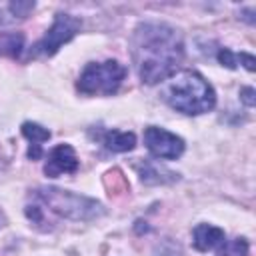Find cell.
I'll use <instances>...</instances> for the list:
<instances>
[{
  "label": "cell",
  "mask_w": 256,
  "mask_h": 256,
  "mask_svg": "<svg viewBox=\"0 0 256 256\" xmlns=\"http://www.w3.org/2000/svg\"><path fill=\"white\" fill-rule=\"evenodd\" d=\"M134 168H136L140 180L144 184H150V186L172 184V182H176L180 178L176 172H172L166 166H160L158 162H152V160H138V162H134Z\"/></svg>",
  "instance_id": "8"
},
{
  "label": "cell",
  "mask_w": 256,
  "mask_h": 256,
  "mask_svg": "<svg viewBox=\"0 0 256 256\" xmlns=\"http://www.w3.org/2000/svg\"><path fill=\"white\" fill-rule=\"evenodd\" d=\"M82 28V22L80 18L72 16V14H66V12H58L54 16V22L52 26L46 30V34L30 48V56L36 58V56H54L60 46H64L66 42H70Z\"/></svg>",
  "instance_id": "5"
},
{
  "label": "cell",
  "mask_w": 256,
  "mask_h": 256,
  "mask_svg": "<svg viewBox=\"0 0 256 256\" xmlns=\"http://www.w3.org/2000/svg\"><path fill=\"white\" fill-rule=\"evenodd\" d=\"M126 78V68L118 60L88 62L78 76L76 88L86 96H112Z\"/></svg>",
  "instance_id": "4"
},
{
  "label": "cell",
  "mask_w": 256,
  "mask_h": 256,
  "mask_svg": "<svg viewBox=\"0 0 256 256\" xmlns=\"http://www.w3.org/2000/svg\"><path fill=\"white\" fill-rule=\"evenodd\" d=\"M216 250H218V256H248L250 244L246 238L238 236L232 240H224Z\"/></svg>",
  "instance_id": "15"
},
{
  "label": "cell",
  "mask_w": 256,
  "mask_h": 256,
  "mask_svg": "<svg viewBox=\"0 0 256 256\" xmlns=\"http://www.w3.org/2000/svg\"><path fill=\"white\" fill-rule=\"evenodd\" d=\"M144 144L148 152L158 160H176L184 154L186 148L180 136L160 126H148L144 130Z\"/></svg>",
  "instance_id": "6"
},
{
  "label": "cell",
  "mask_w": 256,
  "mask_h": 256,
  "mask_svg": "<svg viewBox=\"0 0 256 256\" xmlns=\"http://www.w3.org/2000/svg\"><path fill=\"white\" fill-rule=\"evenodd\" d=\"M226 240V234L222 228L212 226V224H198L192 230V244L196 250L200 252H208L218 248L222 242Z\"/></svg>",
  "instance_id": "9"
},
{
  "label": "cell",
  "mask_w": 256,
  "mask_h": 256,
  "mask_svg": "<svg viewBox=\"0 0 256 256\" xmlns=\"http://www.w3.org/2000/svg\"><path fill=\"white\" fill-rule=\"evenodd\" d=\"M32 198L34 202L46 206L50 212L66 220H74V222H90V220L100 218L106 212L98 200L70 192V190L54 188V186L32 190Z\"/></svg>",
  "instance_id": "3"
},
{
  "label": "cell",
  "mask_w": 256,
  "mask_h": 256,
  "mask_svg": "<svg viewBox=\"0 0 256 256\" xmlns=\"http://www.w3.org/2000/svg\"><path fill=\"white\" fill-rule=\"evenodd\" d=\"M20 130H22V136L30 142L28 144V152H26L28 160L42 158V154H44L42 152V144L50 140V130L40 126V124H36V122H24Z\"/></svg>",
  "instance_id": "10"
},
{
  "label": "cell",
  "mask_w": 256,
  "mask_h": 256,
  "mask_svg": "<svg viewBox=\"0 0 256 256\" xmlns=\"http://www.w3.org/2000/svg\"><path fill=\"white\" fill-rule=\"evenodd\" d=\"M132 62L144 84L166 82L184 60V38L166 22H140L130 38Z\"/></svg>",
  "instance_id": "1"
},
{
  "label": "cell",
  "mask_w": 256,
  "mask_h": 256,
  "mask_svg": "<svg viewBox=\"0 0 256 256\" xmlns=\"http://www.w3.org/2000/svg\"><path fill=\"white\" fill-rule=\"evenodd\" d=\"M216 58H218V62L222 66H226L230 70H234L238 64H242L248 72H254L256 70V58L252 54H248V52H240L238 54V52H232L230 48H220L218 54H216Z\"/></svg>",
  "instance_id": "13"
},
{
  "label": "cell",
  "mask_w": 256,
  "mask_h": 256,
  "mask_svg": "<svg viewBox=\"0 0 256 256\" xmlns=\"http://www.w3.org/2000/svg\"><path fill=\"white\" fill-rule=\"evenodd\" d=\"M162 100L176 112L198 116L216 106V92L200 72L182 70L166 80L162 86Z\"/></svg>",
  "instance_id": "2"
},
{
  "label": "cell",
  "mask_w": 256,
  "mask_h": 256,
  "mask_svg": "<svg viewBox=\"0 0 256 256\" xmlns=\"http://www.w3.org/2000/svg\"><path fill=\"white\" fill-rule=\"evenodd\" d=\"M24 48L22 32H0V56L18 58Z\"/></svg>",
  "instance_id": "14"
},
{
  "label": "cell",
  "mask_w": 256,
  "mask_h": 256,
  "mask_svg": "<svg viewBox=\"0 0 256 256\" xmlns=\"http://www.w3.org/2000/svg\"><path fill=\"white\" fill-rule=\"evenodd\" d=\"M152 256H182V250L172 238H164L154 246Z\"/></svg>",
  "instance_id": "16"
},
{
  "label": "cell",
  "mask_w": 256,
  "mask_h": 256,
  "mask_svg": "<svg viewBox=\"0 0 256 256\" xmlns=\"http://www.w3.org/2000/svg\"><path fill=\"white\" fill-rule=\"evenodd\" d=\"M34 8L36 2H0V26H10L20 20H26Z\"/></svg>",
  "instance_id": "12"
},
{
  "label": "cell",
  "mask_w": 256,
  "mask_h": 256,
  "mask_svg": "<svg viewBox=\"0 0 256 256\" xmlns=\"http://www.w3.org/2000/svg\"><path fill=\"white\" fill-rule=\"evenodd\" d=\"M240 100H242V104H246L248 108H252L256 104V90L252 86H244L240 90Z\"/></svg>",
  "instance_id": "17"
},
{
  "label": "cell",
  "mask_w": 256,
  "mask_h": 256,
  "mask_svg": "<svg viewBox=\"0 0 256 256\" xmlns=\"http://www.w3.org/2000/svg\"><path fill=\"white\" fill-rule=\"evenodd\" d=\"M244 16H240V18H244L248 24H254V18H252V14H254V10H246V12H242Z\"/></svg>",
  "instance_id": "18"
},
{
  "label": "cell",
  "mask_w": 256,
  "mask_h": 256,
  "mask_svg": "<svg viewBox=\"0 0 256 256\" xmlns=\"http://www.w3.org/2000/svg\"><path fill=\"white\" fill-rule=\"evenodd\" d=\"M110 152H130L136 146V136L134 132H124V130H104L96 136Z\"/></svg>",
  "instance_id": "11"
},
{
  "label": "cell",
  "mask_w": 256,
  "mask_h": 256,
  "mask_svg": "<svg viewBox=\"0 0 256 256\" xmlns=\"http://www.w3.org/2000/svg\"><path fill=\"white\" fill-rule=\"evenodd\" d=\"M80 162L70 144H58L48 152V160L44 164V174L48 178H58L60 174H74Z\"/></svg>",
  "instance_id": "7"
}]
</instances>
